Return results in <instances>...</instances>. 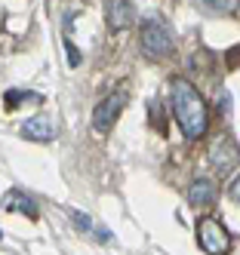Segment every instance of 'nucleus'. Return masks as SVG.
I'll use <instances>...</instances> for the list:
<instances>
[{
  "label": "nucleus",
  "instance_id": "423d86ee",
  "mask_svg": "<svg viewBox=\"0 0 240 255\" xmlns=\"http://www.w3.org/2000/svg\"><path fill=\"white\" fill-rule=\"evenodd\" d=\"M22 135L25 138H34V141H52L55 135H59V126H55L52 117L37 114V117H28L22 123Z\"/></svg>",
  "mask_w": 240,
  "mask_h": 255
},
{
  "label": "nucleus",
  "instance_id": "f257e3e1",
  "mask_svg": "<svg viewBox=\"0 0 240 255\" xmlns=\"http://www.w3.org/2000/svg\"><path fill=\"white\" fill-rule=\"evenodd\" d=\"M170 93H173V114H176V123H179L182 135L197 141L210 126L207 102H203V96L194 89V83L185 80V77H176L170 83Z\"/></svg>",
  "mask_w": 240,
  "mask_h": 255
},
{
  "label": "nucleus",
  "instance_id": "9d476101",
  "mask_svg": "<svg viewBox=\"0 0 240 255\" xmlns=\"http://www.w3.org/2000/svg\"><path fill=\"white\" fill-rule=\"evenodd\" d=\"M74 225H77V231H89L92 237H99V240H111L108 231H99L96 225H92V218H86V215H80V212H74Z\"/></svg>",
  "mask_w": 240,
  "mask_h": 255
},
{
  "label": "nucleus",
  "instance_id": "1a4fd4ad",
  "mask_svg": "<svg viewBox=\"0 0 240 255\" xmlns=\"http://www.w3.org/2000/svg\"><path fill=\"white\" fill-rule=\"evenodd\" d=\"M216 194H219L216 181H213V178H207V175L194 178V181H191V188H188V200H191L194 206H207V203H213Z\"/></svg>",
  "mask_w": 240,
  "mask_h": 255
},
{
  "label": "nucleus",
  "instance_id": "4468645a",
  "mask_svg": "<svg viewBox=\"0 0 240 255\" xmlns=\"http://www.w3.org/2000/svg\"><path fill=\"white\" fill-rule=\"evenodd\" d=\"M231 197H234V200H237V203H240V178H237V181H234V185H231Z\"/></svg>",
  "mask_w": 240,
  "mask_h": 255
},
{
  "label": "nucleus",
  "instance_id": "ddd939ff",
  "mask_svg": "<svg viewBox=\"0 0 240 255\" xmlns=\"http://www.w3.org/2000/svg\"><path fill=\"white\" fill-rule=\"evenodd\" d=\"M65 49H68V62H71V68H77V65H80V52H77V46H74L71 40H65Z\"/></svg>",
  "mask_w": 240,
  "mask_h": 255
},
{
  "label": "nucleus",
  "instance_id": "7ed1b4c3",
  "mask_svg": "<svg viewBox=\"0 0 240 255\" xmlns=\"http://www.w3.org/2000/svg\"><path fill=\"white\" fill-rule=\"evenodd\" d=\"M197 243L207 255H228L231 252V234L219 218H200L197 222Z\"/></svg>",
  "mask_w": 240,
  "mask_h": 255
},
{
  "label": "nucleus",
  "instance_id": "9b49d317",
  "mask_svg": "<svg viewBox=\"0 0 240 255\" xmlns=\"http://www.w3.org/2000/svg\"><path fill=\"white\" fill-rule=\"evenodd\" d=\"M25 102H40V96L37 93H22V89H12V93H6V108H18V105H25Z\"/></svg>",
  "mask_w": 240,
  "mask_h": 255
},
{
  "label": "nucleus",
  "instance_id": "20e7f679",
  "mask_svg": "<svg viewBox=\"0 0 240 255\" xmlns=\"http://www.w3.org/2000/svg\"><path fill=\"white\" fill-rule=\"evenodd\" d=\"M123 108H126V89H117V93H111L108 99H102L96 105V111H92V126H96V132H108L111 126L117 123Z\"/></svg>",
  "mask_w": 240,
  "mask_h": 255
},
{
  "label": "nucleus",
  "instance_id": "39448f33",
  "mask_svg": "<svg viewBox=\"0 0 240 255\" xmlns=\"http://www.w3.org/2000/svg\"><path fill=\"white\" fill-rule=\"evenodd\" d=\"M237 163H240V148H237V141L234 138H219L213 148H210V166L219 172V175H231L237 169Z\"/></svg>",
  "mask_w": 240,
  "mask_h": 255
},
{
  "label": "nucleus",
  "instance_id": "0eeeda50",
  "mask_svg": "<svg viewBox=\"0 0 240 255\" xmlns=\"http://www.w3.org/2000/svg\"><path fill=\"white\" fill-rule=\"evenodd\" d=\"M105 19L114 31H126L133 25V0H105Z\"/></svg>",
  "mask_w": 240,
  "mask_h": 255
},
{
  "label": "nucleus",
  "instance_id": "f03ea898",
  "mask_svg": "<svg viewBox=\"0 0 240 255\" xmlns=\"http://www.w3.org/2000/svg\"><path fill=\"white\" fill-rule=\"evenodd\" d=\"M142 49L148 59H166L173 52V34L170 28H166V22L160 19V15H148V19L142 22Z\"/></svg>",
  "mask_w": 240,
  "mask_h": 255
},
{
  "label": "nucleus",
  "instance_id": "f8f14e48",
  "mask_svg": "<svg viewBox=\"0 0 240 255\" xmlns=\"http://www.w3.org/2000/svg\"><path fill=\"white\" fill-rule=\"evenodd\" d=\"M203 6L213 12H234L240 6V0H203Z\"/></svg>",
  "mask_w": 240,
  "mask_h": 255
},
{
  "label": "nucleus",
  "instance_id": "2eb2a0df",
  "mask_svg": "<svg viewBox=\"0 0 240 255\" xmlns=\"http://www.w3.org/2000/svg\"><path fill=\"white\" fill-rule=\"evenodd\" d=\"M0 237H3V234H0Z\"/></svg>",
  "mask_w": 240,
  "mask_h": 255
},
{
  "label": "nucleus",
  "instance_id": "6e6552de",
  "mask_svg": "<svg viewBox=\"0 0 240 255\" xmlns=\"http://www.w3.org/2000/svg\"><path fill=\"white\" fill-rule=\"evenodd\" d=\"M0 206H3L6 212H22V215H28L31 222H37V203L28 197V194H22V191H6L3 194V200H0Z\"/></svg>",
  "mask_w": 240,
  "mask_h": 255
}]
</instances>
